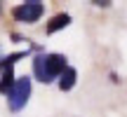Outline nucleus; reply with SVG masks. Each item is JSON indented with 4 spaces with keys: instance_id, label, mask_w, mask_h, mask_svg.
I'll return each instance as SVG.
<instances>
[{
    "instance_id": "1",
    "label": "nucleus",
    "mask_w": 127,
    "mask_h": 117,
    "mask_svg": "<svg viewBox=\"0 0 127 117\" xmlns=\"http://www.w3.org/2000/svg\"><path fill=\"white\" fill-rule=\"evenodd\" d=\"M66 56L64 54H38L33 56V75L40 82H52L66 70Z\"/></svg>"
},
{
    "instance_id": "5",
    "label": "nucleus",
    "mask_w": 127,
    "mask_h": 117,
    "mask_svg": "<svg viewBox=\"0 0 127 117\" xmlns=\"http://www.w3.org/2000/svg\"><path fill=\"white\" fill-rule=\"evenodd\" d=\"M75 80H78V70L68 66L66 70H64L61 75H59V89H61V91L73 89V87H75Z\"/></svg>"
},
{
    "instance_id": "6",
    "label": "nucleus",
    "mask_w": 127,
    "mask_h": 117,
    "mask_svg": "<svg viewBox=\"0 0 127 117\" xmlns=\"http://www.w3.org/2000/svg\"><path fill=\"white\" fill-rule=\"evenodd\" d=\"M68 23H71V17H68V14H57V17H52V21L47 23V33H57V31H61V28H66Z\"/></svg>"
},
{
    "instance_id": "2",
    "label": "nucleus",
    "mask_w": 127,
    "mask_h": 117,
    "mask_svg": "<svg viewBox=\"0 0 127 117\" xmlns=\"http://www.w3.org/2000/svg\"><path fill=\"white\" fill-rule=\"evenodd\" d=\"M42 12H45V5L40 0H28V2H21L19 7L12 9V17L21 23H35L42 17Z\"/></svg>"
},
{
    "instance_id": "3",
    "label": "nucleus",
    "mask_w": 127,
    "mask_h": 117,
    "mask_svg": "<svg viewBox=\"0 0 127 117\" xmlns=\"http://www.w3.org/2000/svg\"><path fill=\"white\" fill-rule=\"evenodd\" d=\"M28 96H31V77H19L17 84H14V89L7 94L9 98V108L17 113V110H21L24 105H26Z\"/></svg>"
},
{
    "instance_id": "4",
    "label": "nucleus",
    "mask_w": 127,
    "mask_h": 117,
    "mask_svg": "<svg viewBox=\"0 0 127 117\" xmlns=\"http://www.w3.org/2000/svg\"><path fill=\"white\" fill-rule=\"evenodd\" d=\"M17 84V77H14V66L12 63H2V70H0V91L9 94Z\"/></svg>"
}]
</instances>
